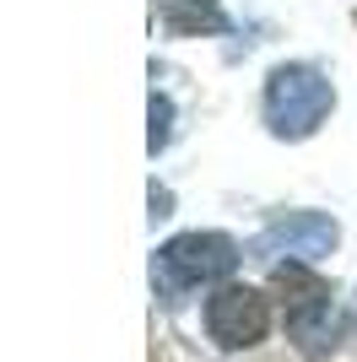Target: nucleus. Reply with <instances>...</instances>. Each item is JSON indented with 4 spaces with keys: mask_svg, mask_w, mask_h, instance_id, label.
<instances>
[{
    "mask_svg": "<svg viewBox=\"0 0 357 362\" xmlns=\"http://www.w3.org/2000/svg\"><path fill=\"white\" fill-rule=\"evenodd\" d=\"M238 259H244V249L227 233H178L152 259V287L163 292V298H184L195 287L227 281L238 271Z\"/></svg>",
    "mask_w": 357,
    "mask_h": 362,
    "instance_id": "nucleus-1",
    "label": "nucleus"
},
{
    "mask_svg": "<svg viewBox=\"0 0 357 362\" xmlns=\"http://www.w3.org/2000/svg\"><path fill=\"white\" fill-rule=\"evenodd\" d=\"M336 108V87L325 81V71L314 65H276L266 81V124L282 141H303L314 136L325 114Z\"/></svg>",
    "mask_w": 357,
    "mask_h": 362,
    "instance_id": "nucleus-2",
    "label": "nucleus"
},
{
    "mask_svg": "<svg viewBox=\"0 0 357 362\" xmlns=\"http://www.w3.org/2000/svg\"><path fill=\"white\" fill-rule=\"evenodd\" d=\"M200 319H206V335L222 351H249L271 330V303H266V292L244 287V281H227V287H217L206 298Z\"/></svg>",
    "mask_w": 357,
    "mask_h": 362,
    "instance_id": "nucleus-3",
    "label": "nucleus"
},
{
    "mask_svg": "<svg viewBox=\"0 0 357 362\" xmlns=\"http://www.w3.org/2000/svg\"><path fill=\"white\" fill-rule=\"evenodd\" d=\"M336 238H341V227L325 211H287L249 243V259H260V265H282V259L314 265V259H325L336 249Z\"/></svg>",
    "mask_w": 357,
    "mask_h": 362,
    "instance_id": "nucleus-4",
    "label": "nucleus"
},
{
    "mask_svg": "<svg viewBox=\"0 0 357 362\" xmlns=\"http://www.w3.org/2000/svg\"><path fill=\"white\" fill-rule=\"evenodd\" d=\"M287 335L298 341L303 357H325V351L336 346V335H341V314H336V303H330V287L287 303Z\"/></svg>",
    "mask_w": 357,
    "mask_h": 362,
    "instance_id": "nucleus-5",
    "label": "nucleus"
},
{
    "mask_svg": "<svg viewBox=\"0 0 357 362\" xmlns=\"http://www.w3.org/2000/svg\"><path fill=\"white\" fill-rule=\"evenodd\" d=\"M168 28L178 38H190V33H222L227 16L217 11V0H174L168 6Z\"/></svg>",
    "mask_w": 357,
    "mask_h": 362,
    "instance_id": "nucleus-6",
    "label": "nucleus"
},
{
    "mask_svg": "<svg viewBox=\"0 0 357 362\" xmlns=\"http://www.w3.org/2000/svg\"><path fill=\"white\" fill-rule=\"evenodd\" d=\"M168 136H174V103H168L163 92H152V130H147V151L152 157L168 146Z\"/></svg>",
    "mask_w": 357,
    "mask_h": 362,
    "instance_id": "nucleus-7",
    "label": "nucleus"
},
{
    "mask_svg": "<svg viewBox=\"0 0 357 362\" xmlns=\"http://www.w3.org/2000/svg\"><path fill=\"white\" fill-rule=\"evenodd\" d=\"M168 211H174V195H168V189H157V184H152V222H163Z\"/></svg>",
    "mask_w": 357,
    "mask_h": 362,
    "instance_id": "nucleus-8",
    "label": "nucleus"
}]
</instances>
